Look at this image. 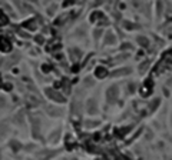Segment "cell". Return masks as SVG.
Listing matches in <instances>:
<instances>
[{
    "mask_svg": "<svg viewBox=\"0 0 172 160\" xmlns=\"http://www.w3.org/2000/svg\"><path fill=\"white\" fill-rule=\"evenodd\" d=\"M116 92H118V87H116V86H112L111 90H108V95L111 93V102H113L115 99H116V96H118V95H116Z\"/></svg>",
    "mask_w": 172,
    "mask_h": 160,
    "instance_id": "cell-1",
    "label": "cell"
},
{
    "mask_svg": "<svg viewBox=\"0 0 172 160\" xmlns=\"http://www.w3.org/2000/svg\"><path fill=\"white\" fill-rule=\"evenodd\" d=\"M88 112L89 113H96V109H95V100H89V103H88Z\"/></svg>",
    "mask_w": 172,
    "mask_h": 160,
    "instance_id": "cell-2",
    "label": "cell"
},
{
    "mask_svg": "<svg viewBox=\"0 0 172 160\" xmlns=\"http://www.w3.org/2000/svg\"><path fill=\"white\" fill-rule=\"evenodd\" d=\"M10 146H12V147H15V149H16V150H19V149H20V143H19V142H15V140H13V142H12V143H10Z\"/></svg>",
    "mask_w": 172,
    "mask_h": 160,
    "instance_id": "cell-3",
    "label": "cell"
}]
</instances>
